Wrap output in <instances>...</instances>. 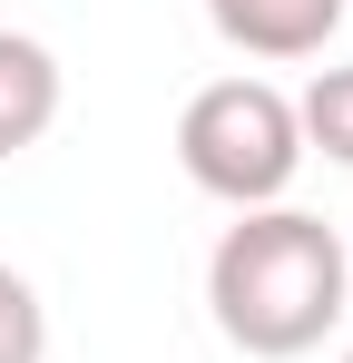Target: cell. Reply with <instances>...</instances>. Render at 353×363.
I'll return each mask as SVG.
<instances>
[{
  "label": "cell",
  "mask_w": 353,
  "mask_h": 363,
  "mask_svg": "<svg viewBox=\"0 0 353 363\" xmlns=\"http://www.w3.org/2000/svg\"><path fill=\"white\" fill-rule=\"evenodd\" d=\"M294 128H304V147H324L334 167H353V60L314 69V89L294 99Z\"/></svg>",
  "instance_id": "cell-5"
},
{
  "label": "cell",
  "mask_w": 353,
  "mask_h": 363,
  "mask_svg": "<svg viewBox=\"0 0 353 363\" xmlns=\"http://www.w3.org/2000/svg\"><path fill=\"white\" fill-rule=\"evenodd\" d=\"M344 265H353V245H344Z\"/></svg>",
  "instance_id": "cell-7"
},
{
  "label": "cell",
  "mask_w": 353,
  "mask_h": 363,
  "mask_svg": "<svg viewBox=\"0 0 353 363\" xmlns=\"http://www.w3.org/2000/svg\"><path fill=\"white\" fill-rule=\"evenodd\" d=\"M353 304V265H344V236L304 206H245L216 255H206V314L235 354L255 363H294L314 354Z\"/></svg>",
  "instance_id": "cell-1"
},
{
  "label": "cell",
  "mask_w": 353,
  "mask_h": 363,
  "mask_svg": "<svg viewBox=\"0 0 353 363\" xmlns=\"http://www.w3.org/2000/svg\"><path fill=\"white\" fill-rule=\"evenodd\" d=\"M176 167L186 186H206L216 206H285L294 167H304V128L294 99L275 79H206L186 108H176Z\"/></svg>",
  "instance_id": "cell-2"
},
{
  "label": "cell",
  "mask_w": 353,
  "mask_h": 363,
  "mask_svg": "<svg viewBox=\"0 0 353 363\" xmlns=\"http://www.w3.org/2000/svg\"><path fill=\"white\" fill-rule=\"evenodd\" d=\"M353 0H206L216 40L245 50V60H314L334 30H344Z\"/></svg>",
  "instance_id": "cell-3"
},
{
  "label": "cell",
  "mask_w": 353,
  "mask_h": 363,
  "mask_svg": "<svg viewBox=\"0 0 353 363\" xmlns=\"http://www.w3.org/2000/svg\"><path fill=\"white\" fill-rule=\"evenodd\" d=\"M0 363H50V304L20 265H0Z\"/></svg>",
  "instance_id": "cell-6"
},
{
  "label": "cell",
  "mask_w": 353,
  "mask_h": 363,
  "mask_svg": "<svg viewBox=\"0 0 353 363\" xmlns=\"http://www.w3.org/2000/svg\"><path fill=\"white\" fill-rule=\"evenodd\" d=\"M344 363H353V354H344Z\"/></svg>",
  "instance_id": "cell-8"
},
{
  "label": "cell",
  "mask_w": 353,
  "mask_h": 363,
  "mask_svg": "<svg viewBox=\"0 0 353 363\" xmlns=\"http://www.w3.org/2000/svg\"><path fill=\"white\" fill-rule=\"evenodd\" d=\"M59 128V60L30 30H0V157L40 147Z\"/></svg>",
  "instance_id": "cell-4"
}]
</instances>
